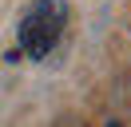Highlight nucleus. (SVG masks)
Returning a JSON list of instances; mask_svg holds the SVG:
<instances>
[{"instance_id":"nucleus-1","label":"nucleus","mask_w":131,"mask_h":127,"mask_svg":"<svg viewBox=\"0 0 131 127\" xmlns=\"http://www.w3.org/2000/svg\"><path fill=\"white\" fill-rule=\"evenodd\" d=\"M68 0H32L16 20V44L28 60H48L68 32Z\"/></svg>"}]
</instances>
